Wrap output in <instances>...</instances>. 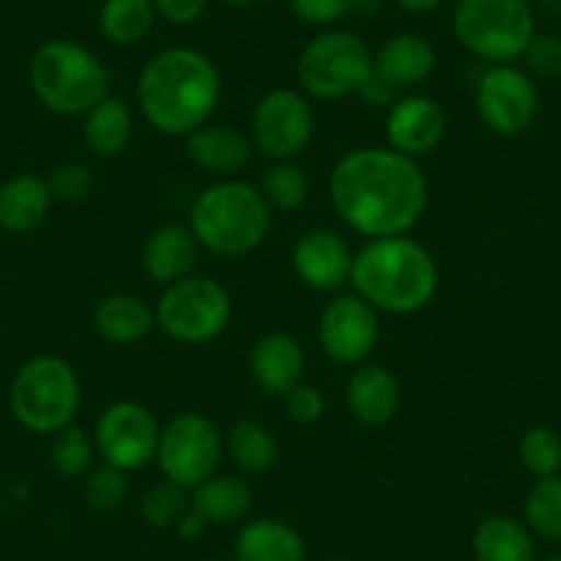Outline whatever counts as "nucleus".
Here are the masks:
<instances>
[{
	"label": "nucleus",
	"mask_w": 561,
	"mask_h": 561,
	"mask_svg": "<svg viewBox=\"0 0 561 561\" xmlns=\"http://www.w3.org/2000/svg\"><path fill=\"white\" fill-rule=\"evenodd\" d=\"M47 185H50V193L56 202L75 204L89 198V193L94 191V174L83 163H61L50 171Z\"/></svg>",
	"instance_id": "nucleus-36"
},
{
	"label": "nucleus",
	"mask_w": 561,
	"mask_h": 561,
	"mask_svg": "<svg viewBox=\"0 0 561 561\" xmlns=\"http://www.w3.org/2000/svg\"><path fill=\"white\" fill-rule=\"evenodd\" d=\"M350 284L380 314L408 317L433 304L440 284L438 262L413 237H382L355 253Z\"/></svg>",
	"instance_id": "nucleus-3"
},
{
	"label": "nucleus",
	"mask_w": 561,
	"mask_h": 561,
	"mask_svg": "<svg viewBox=\"0 0 561 561\" xmlns=\"http://www.w3.org/2000/svg\"><path fill=\"white\" fill-rule=\"evenodd\" d=\"M523 523L534 537L561 542V473L537 479L523 501Z\"/></svg>",
	"instance_id": "nucleus-30"
},
{
	"label": "nucleus",
	"mask_w": 561,
	"mask_h": 561,
	"mask_svg": "<svg viewBox=\"0 0 561 561\" xmlns=\"http://www.w3.org/2000/svg\"><path fill=\"white\" fill-rule=\"evenodd\" d=\"M375 72V53L358 34L325 28L309 39L295 64V78L309 100L336 102L364 89Z\"/></svg>",
	"instance_id": "nucleus-8"
},
{
	"label": "nucleus",
	"mask_w": 561,
	"mask_h": 561,
	"mask_svg": "<svg viewBox=\"0 0 561 561\" xmlns=\"http://www.w3.org/2000/svg\"><path fill=\"white\" fill-rule=\"evenodd\" d=\"M248 369L259 391L284 399L298 382H304L306 353L293 333H264L253 344Z\"/></svg>",
	"instance_id": "nucleus-18"
},
{
	"label": "nucleus",
	"mask_w": 561,
	"mask_h": 561,
	"mask_svg": "<svg viewBox=\"0 0 561 561\" xmlns=\"http://www.w3.org/2000/svg\"><path fill=\"white\" fill-rule=\"evenodd\" d=\"M537 561H561V553H548V556H539Z\"/></svg>",
	"instance_id": "nucleus-45"
},
{
	"label": "nucleus",
	"mask_w": 561,
	"mask_h": 561,
	"mask_svg": "<svg viewBox=\"0 0 561 561\" xmlns=\"http://www.w3.org/2000/svg\"><path fill=\"white\" fill-rule=\"evenodd\" d=\"M446 111L427 94H402L386 116L388 147L399 154L419 160L433 154L446 138Z\"/></svg>",
	"instance_id": "nucleus-15"
},
{
	"label": "nucleus",
	"mask_w": 561,
	"mask_h": 561,
	"mask_svg": "<svg viewBox=\"0 0 561 561\" xmlns=\"http://www.w3.org/2000/svg\"><path fill=\"white\" fill-rule=\"evenodd\" d=\"M451 31L462 50L499 67L526 56L537 36V18L528 0H457Z\"/></svg>",
	"instance_id": "nucleus-7"
},
{
	"label": "nucleus",
	"mask_w": 561,
	"mask_h": 561,
	"mask_svg": "<svg viewBox=\"0 0 561 561\" xmlns=\"http://www.w3.org/2000/svg\"><path fill=\"white\" fill-rule=\"evenodd\" d=\"M477 113L490 133L501 138H517L537 122V83L526 69L515 64L490 67L477 83Z\"/></svg>",
	"instance_id": "nucleus-13"
},
{
	"label": "nucleus",
	"mask_w": 561,
	"mask_h": 561,
	"mask_svg": "<svg viewBox=\"0 0 561 561\" xmlns=\"http://www.w3.org/2000/svg\"><path fill=\"white\" fill-rule=\"evenodd\" d=\"M83 495L89 510L100 512V515H111V512L122 510L129 495L127 473L102 462L100 468H91L89 477H85Z\"/></svg>",
	"instance_id": "nucleus-35"
},
{
	"label": "nucleus",
	"mask_w": 561,
	"mask_h": 561,
	"mask_svg": "<svg viewBox=\"0 0 561 561\" xmlns=\"http://www.w3.org/2000/svg\"><path fill=\"white\" fill-rule=\"evenodd\" d=\"M158 328L154 322V306L129 293L107 295L94 309V331L102 342L113 347H129L138 344Z\"/></svg>",
	"instance_id": "nucleus-24"
},
{
	"label": "nucleus",
	"mask_w": 561,
	"mask_h": 561,
	"mask_svg": "<svg viewBox=\"0 0 561 561\" xmlns=\"http://www.w3.org/2000/svg\"><path fill=\"white\" fill-rule=\"evenodd\" d=\"M191 510L198 512L209 526H234L251 515L253 490L234 473H215L191 490Z\"/></svg>",
	"instance_id": "nucleus-25"
},
{
	"label": "nucleus",
	"mask_w": 561,
	"mask_h": 561,
	"mask_svg": "<svg viewBox=\"0 0 561 561\" xmlns=\"http://www.w3.org/2000/svg\"><path fill=\"white\" fill-rule=\"evenodd\" d=\"M135 118L133 107L122 96L107 94L100 105L91 107L83 116V140L94 158L111 160L127 152L133 140Z\"/></svg>",
	"instance_id": "nucleus-26"
},
{
	"label": "nucleus",
	"mask_w": 561,
	"mask_h": 561,
	"mask_svg": "<svg viewBox=\"0 0 561 561\" xmlns=\"http://www.w3.org/2000/svg\"><path fill=\"white\" fill-rule=\"evenodd\" d=\"M251 135L226 122H207L185 138V154L196 169L215 180H234L251 165Z\"/></svg>",
	"instance_id": "nucleus-17"
},
{
	"label": "nucleus",
	"mask_w": 561,
	"mask_h": 561,
	"mask_svg": "<svg viewBox=\"0 0 561 561\" xmlns=\"http://www.w3.org/2000/svg\"><path fill=\"white\" fill-rule=\"evenodd\" d=\"M528 75L542 80L561 78V36L556 34H537L526 50Z\"/></svg>",
	"instance_id": "nucleus-37"
},
{
	"label": "nucleus",
	"mask_w": 561,
	"mask_h": 561,
	"mask_svg": "<svg viewBox=\"0 0 561 561\" xmlns=\"http://www.w3.org/2000/svg\"><path fill=\"white\" fill-rule=\"evenodd\" d=\"M158 23L152 0H102L96 25L111 45L129 47L147 39Z\"/></svg>",
	"instance_id": "nucleus-29"
},
{
	"label": "nucleus",
	"mask_w": 561,
	"mask_h": 561,
	"mask_svg": "<svg viewBox=\"0 0 561 561\" xmlns=\"http://www.w3.org/2000/svg\"><path fill=\"white\" fill-rule=\"evenodd\" d=\"M347 410L364 427H386L397 419L399 404H402V386L397 375L380 364L355 366L347 380Z\"/></svg>",
	"instance_id": "nucleus-19"
},
{
	"label": "nucleus",
	"mask_w": 561,
	"mask_h": 561,
	"mask_svg": "<svg viewBox=\"0 0 561 561\" xmlns=\"http://www.w3.org/2000/svg\"><path fill=\"white\" fill-rule=\"evenodd\" d=\"M224 449L240 471L267 473L278 466L280 446L278 438L264 424L253 419L234 421L224 435Z\"/></svg>",
	"instance_id": "nucleus-28"
},
{
	"label": "nucleus",
	"mask_w": 561,
	"mask_h": 561,
	"mask_svg": "<svg viewBox=\"0 0 561 561\" xmlns=\"http://www.w3.org/2000/svg\"><path fill=\"white\" fill-rule=\"evenodd\" d=\"M350 3H353V18H369L380 9V0H350Z\"/></svg>",
	"instance_id": "nucleus-43"
},
{
	"label": "nucleus",
	"mask_w": 561,
	"mask_h": 561,
	"mask_svg": "<svg viewBox=\"0 0 561 561\" xmlns=\"http://www.w3.org/2000/svg\"><path fill=\"white\" fill-rule=\"evenodd\" d=\"M317 339L333 364H366L380 342V311L355 293L333 295L317 322Z\"/></svg>",
	"instance_id": "nucleus-14"
},
{
	"label": "nucleus",
	"mask_w": 561,
	"mask_h": 561,
	"mask_svg": "<svg viewBox=\"0 0 561 561\" xmlns=\"http://www.w3.org/2000/svg\"><path fill=\"white\" fill-rule=\"evenodd\" d=\"M355 253L339 231L311 229L293 245V270L304 287L314 293H339L350 284Z\"/></svg>",
	"instance_id": "nucleus-16"
},
{
	"label": "nucleus",
	"mask_w": 561,
	"mask_h": 561,
	"mask_svg": "<svg viewBox=\"0 0 561 561\" xmlns=\"http://www.w3.org/2000/svg\"><path fill=\"white\" fill-rule=\"evenodd\" d=\"M220 72L213 58L193 47L154 53L138 75L135 102L149 127L169 138H187L218 111Z\"/></svg>",
	"instance_id": "nucleus-2"
},
{
	"label": "nucleus",
	"mask_w": 561,
	"mask_h": 561,
	"mask_svg": "<svg viewBox=\"0 0 561 561\" xmlns=\"http://www.w3.org/2000/svg\"><path fill=\"white\" fill-rule=\"evenodd\" d=\"M187 226L204 251L220 259H242L264 245L273 209L253 182L215 180L191 204Z\"/></svg>",
	"instance_id": "nucleus-4"
},
{
	"label": "nucleus",
	"mask_w": 561,
	"mask_h": 561,
	"mask_svg": "<svg viewBox=\"0 0 561 561\" xmlns=\"http://www.w3.org/2000/svg\"><path fill=\"white\" fill-rule=\"evenodd\" d=\"M207 528H209V523L204 520V517L198 515V512L187 510V512H185V517H182V520L176 523L174 531L180 534L182 539H187V542H191V539H202V537H204V531H207Z\"/></svg>",
	"instance_id": "nucleus-41"
},
{
	"label": "nucleus",
	"mask_w": 561,
	"mask_h": 561,
	"mask_svg": "<svg viewBox=\"0 0 561 561\" xmlns=\"http://www.w3.org/2000/svg\"><path fill=\"white\" fill-rule=\"evenodd\" d=\"M96 446L94 435L80 427H67L53 435L50 444V466L64 479H83L94 468Z\"/></svg>",
	"instance_id": "nucleus-32"
},
{
	"label": "nucleus",
	"mask_w": 561,
	"mask_h": 561,
	"mask_svg": "<svg viewBox=\"0 0 561 561\" xmlns=\"http://www.w3.org/2000/svg\"><path fill=\"white\" fill-rule=\"evenodd\" d=\"M435 69H438V53L433 42L413 31L388 36L375 53V72L397 91L419 89L433 78Z\"/></svg>",
	"instance_id": "nucleus-20"
},
{
	"label": "nucleus",
	"mask_w": 561,
	"mask_h": 561,
	"mask_svg": "<svg viewBox=\"0 0 561 561\" xmlns=\"http://www.w3.org/2000/svg\"><path fill=\"white\" fill-rule=\"evenodd\" d=\"M517 455H520L523 468L534 479L556 477L561 471V435L545 424L528 427L517 446Z\"/></svg>",
	"instance_id": "nucleus-34"
},
{
	"label": "nucleus",
	"mask_w": 561,
	"mask_h": 561,
	"mask_svg": "<svg viewBox=\"0 0 561 561\" xmlns=\"http://www.w3.org/2000/svg\"><path fill=\"white\" fill-rule=\"evenodd\" d=\"M220 3H226L231 9H253L259 3H267V0H220Z\"/></svg>",
	"instance_id": "nucleus-44"
},
{
	"label": "nucleus",
	"mask_w": 561,
	"mask_h": 561,
	"mask_svg": "<svg viewBox=\"0 0 561 561\" xmlns=\"http://www.w3.org/2000/svg\"><path fill=\"white\" fill-rule=\"evenodd\" d=\"M306 537L280 517H253L234 537V561H306Z\"/></svg>",
	"instance_id": "nucleus-22"
},
{
	"label": "nucleus",
	"mask_w": 561,
	"mask_h": 561,
	"mask_svg": "<svg viewBox=\"0 0 561 561\" xmlns=\"http://www.w3.org/2000/svg\"><path fill=\"white\" fill-rule=\"evenodd\" d=\"M314 129V107L304 91L270 89L253 105L248 135L262 158L280 163V160H298L309 149Z\"/></svg>",
	"instance_id": "nucleus-11"
},
{
	"label": "nucleus",
	"mask_w": 561,
	"mask_h": 561,
	"mask_svg": "<svg viewBox=\"0 0 561 561\" xmlns=\"http://www.w3.org/2000/svg\"><path fill=\"white\" fill-rule=\"evenodd\" d=\"M402 12L408 14H430L444 3V0H393Z\"/></svg>",
	"instance_id": "nucleus-42"
},
{
	"label": "nucleus",
	"mask_w": 561,
	"mask_h": 561,
	"mask_svg": "<svg viewBox=\"0 0 561 561\" xmlns=\"http://www.w3.org/2000/svg\"><path fill=\"white\" fill-rule=\"evenodd\" d=\"M187 510H191L187 490H182L180 484L169 482V479H160V482L152 484V488L140 495L138 501L140 520L152 528H160V531L176 528V523L185 517Z\"/></svg>",
	"instance_id": "nucleus-33"
},
{
	"label": "nucleus",
	"mask_w": 561,
	"mask_h": 561,
	"mask_svg": "<svg viewBox=\"0 0 561 561\" xmlns=\"http://www.w3.org/2000/svg\"><path fill=\"white\" fill-rule=\"evenodd\" d=\"M328 561H355V559H344V556H336V559H328Z\"/></svg>",
	"instance_id": "nucleus-46"
},
{
	"label": "nucleus",
	"mask_w": 561,
	"mask_h": 561,
	"mask_svg": "<svg viewBox=\"0 0 561 561\" xmlns=\"http://www.w3.org/2000/svg\"><path fill=\"white\" fill-rule=\"evenodd\" d=\"M293 14L314 28H333L342 20L353 18L350 0H293Z\"/></svg>",
	"instance_id": "nucleus-38"
},
{
	"label": "nucleus",
	"mask_w": 561,
	"mask_h": 561,
	"mask_svg": "<svg viewBox=\"0 0 561 561\" xmlns=\"http://www.w3.org/2000/svg\"><path fill=\"white\" fill-rule=\"evenodd\" d=\"M328 193L339 220L369 240L408 234L430 207V182L419 160L391 147L344 152L328 176Z\"/></svg>",
	"instance_id": "nucleus-1"
},
{
	"label": "nucleus",
	"mask_w": 561,
	"mask_h": 561,
	"mask_svg": "<svg viewBox=\"0 0 561 561\" xmlns=\"http://www.w3.org/2000/svg\"><path fill=\"white\" fill-rule=\"evenodd\" d=\"M36 100L58 116H85L111 94V72L96 53L72 39H50L36 47L28 64Z\"/></svg>",
	"instance_id": "nucleus-5"
},
{
	"label": "nucleus",
	"mask_w": 561,
	"mask_h": 561,
	"mask_svg": "<svg viewBox=\"0 0 561 561\" xmlns=\"http://www.w3.org/2000/svg\"><path fill=\"white\" fill-rule=\"evenodd\" d=\"M477 561H537L531 528L512 515H488L471 539Z\"/></svg>",
	"instance_id": "nucleus-27"
},
{
	"label": "nucleus",
	"mask_w": 561,
	"mask_h": 561,
	"mask_svg": "<svg viewBox=\"0 0 561 561\" xmlns=\"http://www.w3.org/2000/svg\"><path fill=\"white\" fill-rule=\"evenodd\" d=\"M284 408H287V415L295 421V424H300V427H311V424L322 421L328 404L320 388L311 386V382H298V386L284 397Z\"/></svg>",
	"instance_id": "nucleus-39"
},
{
	"label": "nucleus",
	"mask_w": 561,
	"mask_h": 561,
	"mask_svg": "<svg viewBox=\"0 0 561 561\" xmlns=\"http://www.w3.org/2000/svg\"><path fill=\"white\" fill-rule=\"evenodd\" d=\"M47 176L18 174L0 185V229L12 234H31L47 220L53 207Z\"/></svg>",
	"instance_id": "nucleus-23"
},
{
	"label": "nucleus",
	"mask_w": 561,
	"mask_h": 561,
	"mask_svg": "<svg viewBox=\"0 0 561 561\" xmlns=\"http://www.w3.org/2000/svg\"><path fill=\"white\" fill-rule=\"evenodd\" d=\"M224 433L207 413L187 410L160 430L158 462L160 473L182 490H196L198 484L215 477L224 462Z\"/></svg>",
	"instance_id": "nucleus-10"
},
{
	"label": "nucleus",
	"mask_w": 561,
	"mask_h": 561,
	"mask_svg": "<svg viewBox=\"0 0 561 561\" xmlns=\"http://www.w3.org/2000/svg\"><path fill=\"white\" fill-rule=\"evenodd\" d=\"M158 415L147 404L122 399L102 410L94 427L96 455L124 473L144 471L158 457Z\"/></svg>",
	"instance_id": "nucleus-12"
},
{
	"label": "nucleus",
	"mask_w": 561,
	"mask_h": 561,
	"mask_svg": "<svg viewBox=\"0 0 561 561\" xmlns=\"http://www.w3.org/2000/svg\"><path fill=\"white\" fill-rule=\"evenodd\" d=\"M152 3L158 20L169 25H180V28L198 23L209 9V0H152Z\"/></svg>",
	"instance_id": "nucleus-40"
},
{
	"label": "nucleus",
	"mask_w": 561,
	"mask_h": 561,
	"mask_svg": "<svg viewBox=\"0 0 561 561\" xmlns=\"http://www.w3.org/2000/svg\"><path fill=\"white\" fill-rule=\"evenodd\" d=\"M198 245L196 234L187 224H163L147 237L144 242V253H140V264L144 273L152 280H158L160 287H169L174 280L193 275L198 262Z\"/></svg>",
	"instance_id": "nucleus-21"
},
{
	"label": "nucleus",
	"mask_w": 561,
	"mask_h": 561,
	"mask_svg": "<svg viewBox=\"0 0 561 561\" xmlns=\"http://www.w3.org/2000/svg\"><path fill=\"white\" fill-rule=\"evenodd\" d=\"M83 391L75 366L61 355L25 360L9 386V408L20 427L36 435H56L72 427Z\"/></svg>",
	"instance_id": "nucleus-6"
},
{
	"label": "nucleus",
	"mask_w": 561,
	"mask_h": 561,
	"mask_svg": "<svg viewBox=\"0 0 561 561\" xmlns=\"http://www.w3.org/2000/svg\"><path fill=\"white\" fill-rule=\"evenodd\" d=\"M259 191L273 213H295L309 202L311 182L295 160H280L264 171Z\"/></svg>",
	"instance_id": "nucleus-31"
},
{
	"label": "nucleus",
	"mask_w": 561,
	"mask_h": 561,
	"mask_svg": "<svg viewBox=\"0 0 561 561\" xmlns=\"http://www.w3.org/2000/svg\"><path fill=\"white\" fill-rule=\"evenodd\" d=\"M234 317L229 289L209 275H187L163 287L154 304V322L171 342L207 344L215 342Z\"/></svg>",
	"instance_id": "nucleus-9"
}]
</instances>
